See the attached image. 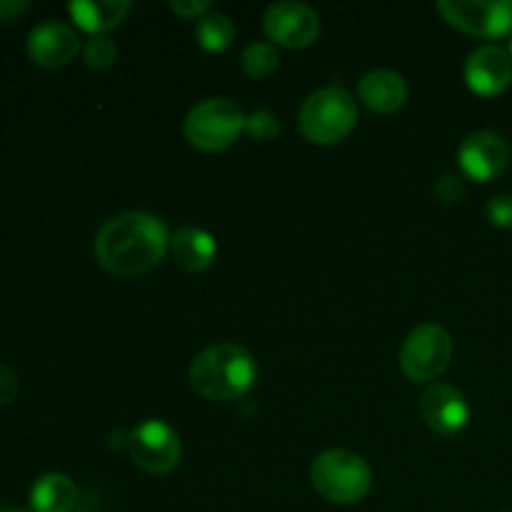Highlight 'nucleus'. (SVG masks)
Returning <instances> with one entry per match:
<instances>
[{
	"label": "nucleus",
	"mask_w": 512,
	"mask_h": 512,
	"mask_svg": "<svg viewBox=\"0 0 512 512\" xmlns=\"http://www.w3.org/2000/svg\"><path fill=\"white\" fill-rule=\"evenodd\" d=\"M170 253V233L163 218L143 210L113 215L95 235V260L118 278H135L158 268Z\"/></svg>",
	"instance_id": "nucleus-1"
},
{
	"label": "nucleus",
	"mask_w": 512,
	"mask_h": 512,
	"mask_svg": "<svg viewBox=\"0 0 512 512\" xmlns=\"http://www.w3.org/2000/svg\"><path fill=\"white\" fill-rule=\"evenodd\" d=\"M190 388L213 403L245 398L258 380V363L238 343H215L200 350L190 363Z\"/></svg>",
	"instance_id": "nucleus-2"
},
{
	"label": "nucleus",
	"mask_w": 512,
	"mask_h": 512,
	"mask_svg": "<svg viewBox=\"0 0 512 512\" xmlns=\"http://www.w3.org/2000/svg\"><path fill=\"white\" fill-rule=\"evenodd\" d=\"M358 125L355 95L343 85H325L303 100L298 110V128L313 145H335L348 138Z\"/></svg>",
	"instance_id": "nucleus-3"
},
{
	"label": "nucleus",
	"mask_w": 512,
	"mask_h": 512,
	"mask_svg": "<svg viewBox=\"0 0 512 512\" xmlns=\"http://www.w3.org/2000/svg\"><path fill=\"white\" fill-rule=\"evenodd\" d=\"M315 493L333 505H355L368 498L373 488V468L368 460L350 450L333 448L320 453L310 465Z\"/></svg>",
	"instance_id": "nucleus-4"
},
{
	"label": "nucleus",
	"mask_w": 512,
	"mask_h": 512,
	"mask_svg": "<svg viewBox=\"0 0 512 512\" xmlns=\"http://www.w3.org/2000/svg\"><path fill=\"white\" fill-rule=\"evenodd\" d=\"M245 118L235 100L215 95L195 103L183 120L185 140L203 153H220L245 133Z\"/></svg>",
	"instance_id": "nucleus-5"
},
{
	"label": "nucleus",
	"mask_w": 512,
	"mask_h": 512,
	"mask_svg": "<svg viewBox=\"0 0 512 512\" xmlns=\"http://www.w3.org/2000/svg\"><path fill=\"white\" fill-rule=\"evenodd\" d=\"M453 350V335L443 325L423 323L400 345V370L410 383H433L448 370Z\"/></svg>",
	"instance_id": "nucleus-6"
},
{
	"label": "nucleus",
	"mask_w": 512,
	"mask_h": 512,
	"mask_svg": "<svg viewBox=\"0 0 512 512\" xmlns=\"http://www.w3.org/2000/svg\"><path fill=\"white\" fill-rule=\"evenodd\" d=\"M130 460L150 475H168L183 460V443L173 425L165 420H143L128 435Z\"/></svg>",
	"instance_id": "nucleus-7"
},
{
	"label": "nucleus",
	"mask_w": 512,
	"mask_h": 512,
	"mask_svg": "<svg viewBox=\"0 0 512 512\" xmlns=\"http://www.w3.org/2000/svg\"><path fill=\"white\" fill-rule=\"evenodd\" d=\"M445 23L475 38H505L512 33V0H440Z\"/></svg>",
	"instance_id": "nucleus-8"
},
{
	"label": "nucleus",
	"mask_w": 512,
	"mask_h": 512,
	"mask_svg": "<svg viewBox=\"0 0 512 512\" xmlns=\"http://www.w3.org/2000/svg\"><path fill=\"white\" fill-rule=\"evenodd\" d=\"M263 30L273 45L308 48L320 38V15L298 0H283L268 5L263 15Z\"/></svg>",
	"instance_id": "nucleus-9"
},
{
	"label": "nucleus",
	"mask_w": 512,
	"mask_h": 512,
	"mask_svg": "<svg viewBox=\"0 0 512 512\" xmlns=\"http://www.w3.org/2000/svg\"><path fill=\"white\" fill-rule=\"evenodd\" d=\"M510 143L495 130H475L465 135L458 148V165L465 178L475 183H493L508 170Z\"/></svg>",
	"instance_id": "nucleus-10"
},
{
	"label": "nucleus",
	"mask_w": 512,
	"mask_h": 512,
	"mask_svg": "<svg viewBox=\"0 0 512 512\" xmlns=\"http://www.w3.org/2000/svg\"><path fill=\"white\" fill-rule=\"evenodd\" d=\"M418 413L433 433L458 435L470 423V403L463 390L450 383H433L418 400Z\"/></svg>",
	"instance_id": "nucleus-11"
},
{
	"label": "nucleus",
	"mask_w": 512,
	"mask_h": 512,
	"mask_svg": "<svg viewBox=\"0 0 512 512\" xmlns=\"http://www.w3.org/2000/svg\"><path fill=\"white\" fill-rule=\"evenodd\" d=\"M25 50L35 65L55 70L65 68L83 50V43L73 25L63 23V20H43L28 33Z\"/></svg>",
	"instance_id": "nucleus-12"
},
{
	"label": "nucleus",
	"mask_w": 512,
	"mask_h": 512,
	"mask_svg": "<svg viewBox=\"0 0 512 512\" xmlns=\"http://www.w3.org/2000/svg\"><path fill=\"white\" fill-rule=\"evenodd\" d=\"M463 73L475 95L495 98L512 85V58L500 45H480L468 55Z\"/></svg>",
	"instance_id": "nucleus-13"
},
{
	"label": "nucleus",
	"mask_w": 512,
	"mask_h": 512,
	"mask_svg": "<svg viewBox=\"0 0 512 512\" xmlns=\"http://www.w3.org/2000/svg\"><path fill=\"white\" fill-rule=\"evenodd\" d=\"M358 98L365 108H370L373 113H395L405 105L408 100V83H405L403 75L398 70L390 68H378L370 70L360 78L358 83Z\"/></svg>",
	"instance_id": "nucleus-14"
},
{
	"label": "nucleus",
	"mask_w": 512,
	"mask_h": 512,
	"mask_svg": "<svg viewBox=\"0 0 512 512\" xmlns=\"http://www.w3.org/2000/svg\"><path fill=\"white\" fill-rule=\"evenodd\" d=\"M170 255L185 273H205L218 260V243L208 230L185 225L170 235Z\"/></svg>",
	"instance_id": "nucleus-15"
},
{
	"label": "nucleus",
	"mask_w": 512,
	"mask_h": 512,
	"mask_svg": "<svg viewBox=\"0 0 512 512\" xmlns=\"http://www.w3.org/2000/svg\"><path fill=\"white\" fill-rule=\"evenodd\" d=\"M130 10L133 5L128 0H73L68 5L73 23L90 35H108L128 18Z\"/></svg>",
	"instance_id": "nucleus-16"
},
{
	"label": "nucleus",
	"mask_w": 512,
	"mask_h": 512,
	"mask_svg": "<svg viewBox=\"0 0 512 512\" xmlns=\"http://www.w3.org/2000/svg\"><path fill=\"white\" fill-rule=\"evenodd\" d=\"M78 505V485L63 473H45L30 488L33 512H73Z\"/></svg>",
	"instance_id": "nucleus-17"
},
{
	"label": "nucleus",
	"mask_w": 512,
	"mask_h": 512,
	"mask_svg": "<svg viewBox=\"0 0 512 512\" xmlns=\"http://www.w3.org/2000/svg\"><path fill=\"white\" fill-rule=\"evenodd\" d=\"M195 40L208 53H223L235 43V23L230 20V15L210 10L195 25Z\"/></svg>",
	"instance_id": "nucleus-18"
},
{
	"label": "nucleus",
	"mask_w": 512,
	"mask_h": 512,
	"mask_svg": "<svg viewBox=\"0 0 512 512\" xmlns=\"http://www.w3.org/2000/svg\"><path fill=\"white\" fill-rule=\"evenodd\" d=\"M278 65V45H273L270 40H255V43L245 45V50L240 53V68H243V73L253 80L270 78V75L278 70Z\"/></svg>",
	"instance_id": "nucleus-19"
},
{
	"label": "nucleus",
	"mask_w": 512,
	"mask_h": 512,
	"mask_svg": "<svg viewBox=\"0 0 512 512\" xmlns=\"http://www.w3.org/2000/svg\"><path fill=\"white\" fill-rule=\"evenodd\" d=\"M80 53H83V60L88 68L108 70L118 60V45H115V40L110 35H90L83 43Z\"/></svg>",
	"instance_id": "nucleus-20"
},
{
	"label": "nucleus",
	"mask_w": 512,
	"mask_h": 512,
	"mask_svg": "<svg viewBox=\"0 0 512 512\" xmlns=\"http://www.w3.org/2000/svg\"><path fill=\"white\" fill-rule=\"evenodd\" d=\"M280 130H283L280 118L275 113H270V110H255V113H250L248 118H245V133H248L255 143H270V140L278 138Z\"/></svg>",
	"instance_id": "nucleus-21"
},
{
	"label": "nucleus",
	"mask_w": 512,
	"mask_h": 512,
	"mask_svg": "<svg viewBox=\"0 0 512 512\" xmlns=\"http://www.w3.org/2000/svg\"><path fill=\"white\" fill-rule=\"evenodd\" d=\"M435 198L440 200L443 205H455L465 198V180L463 175H455V173H445L435 180V188H433Z\"/></svg>",
	"instance_id": "nucleus-22"
},
{
	"label": "nucleus",
	"mask_w": 512,
	"mask_h": 512,
	"mask_svg": "<svg viewBox=\"0 0 512 512\" xmlns=\"http://www.w3.org/2000/svg\"><path fill=\"white\" fill-rule=\"evenodd\" d=\"M485 215H488L490 225L500 230L512 228V193H498L488 200L485 205Z\"/></svg>",
	"instance_id": "nucleus-23"
},
{
	"label": "nucleus",
	"mask_w": 512,
	"mask_h": 512,
	"mask_svg": "<svg viewBox=\"0 0 512 512\" xmlns=\"http://www.w3.org/2000/svg\"><path fill=\"white\" fill-rule=\"evenodd\" d=\"M170 10L178 18L200 20L203 15L210 13V0H170Z\"/></svg>",
	"instance_id": "nucleus-24"
},
{
	"label": "nucleus",
	"mask_w": 512,
	"mask_h": 512,
	"mask_svg": "<svg viewBox=\"0 0 512 512\" xmlns=\"http://www.w3.org/2000/svg\"><path fill=\"white\" fill-rule=\"evenodd\" d=\"M18 388H20L18 373H15L13 368H8V365L0 363V408L13 403L15 395H18Z\"/></svg>",
	"instance_id": "nucleus-25"
},
{
	"label": "nucleus",
	"mask_w": 512,
	"mask_h": 512,
	"mask_svg": "<svg viewBox=\"0 0 512 512\" xmlns=\"http://www.w3.org/2000/svg\"><path fill=\"white\" fill-rule=\"evenodd\" d=\"M30 10L28 0H0V23H13Z\"/></svg>",
	"instance_id": "nucleus-26"
},
{
	"label": "nucleus",
	"mask_w": 512,
	"mask_h": 512,
	"mask_svg": "<svg viewBox=\"0 0 512 512\" xmlns=\"http://www.w3.org/2000/svg\"><path fill=\"white\" fill-rule=\"evenodd\" d=\"M0 512H28V510H18V508H5V510H0Z\"/></svg>",
	"instance_id": "nucleus-27"
},
{
	"label": "nucleus",
	"mask_w": 512,
	"mask_h": 512,
	"mask_svg": "<svg viewBox=\"0 0 512 512\" xmlns=\"http://www.w3.org/2000/svg\"><path fill=\"white\" fill-rule=\"evenodd\" d=\"M510 58H512V40H510Z\"/></svg>",
	"instance_id": "nucleus-28"
},
{
	"label": "nucleus",
	"mask_w": 512,
	"mask_h": 512,
	"mask_svg": "<svg viewBox=\"0 0 512 512\" xmlns=\"http://www.w3.org/2000/svg\"><path fill=\"white\" fill-rule=\"evenodd\" d=\"M503 512H512V510H503Z\"/></svg>",
	"instance_id": "nucleus-29"
}]
</instances>
